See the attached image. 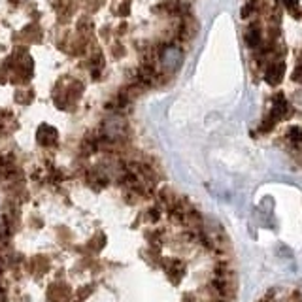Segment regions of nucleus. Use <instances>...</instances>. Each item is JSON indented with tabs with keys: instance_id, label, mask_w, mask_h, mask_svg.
Here are the masks:
<instances>
[{
	"instance_id": "nucleus-1",
	"label": "nucleus",
	"mask_w": 302,
	"mask_h": 302,
	"mask_svg": "<svg viewBox=\"0 0 302 302\" xmlns=\"http://www.w3.org/2000/svg\"><path fill=\"white\" fill-rule=\"evenodd\" d=\"M180 63H181V51L178 49V47H168V49L163 53L164 68L174 70V68H178V66H180Z\"/></svg>"
},
{
	"instance_id": "nucleus-2",
	"label": "nucleus",
	"mask_w": 302,
	"mask_h": 302,
	"mask_svg": "<svg viewBox=\"0 0 302 302\" xmlns=\"http://www.w3.org/2000/svg\"><path fill=\"white\" fill-rule=\"evenodd\" d=\"M57 140V130L51 127H42L40 133H38V142L40 144H51Z\"/></svg>"
},
{
	"instance_id": "nucleus-3",
	"label": "nucleus",
	"mask_w": 302,
	"mask_h": 302,
	"mask_svg": "<svg viewBox=\"0 0 302 302\" xmlns=\"http://www.w3.org/2000/svg\"><path fill=\"white\" fill-rule=\"evenodd\" d=\"M106 128H108V134H110L111 138H116L123 130V119L121 117H111L110 121L106 123Z\"/></svg>"
},
{
	"instance_id": "nucleus-4",
	"label": "nucleus",
	"mask_w": 302,
	"mask_h": 302,
	"mask_svg": "<svg viewBox=\"0 0 302 302\" xmlns=\"http://www.w3.org/2000/svg\"><path fill=\"white\" fill-rule=\"evenodd\" d=\"M248 38H250L248 42H250L251 46H253V44L257 42V32H255V30H250V32H248Z\"/></svg>"
},
{
	"instance_id": "nucleus-5",
	"label": "nucleus",
	"mask_w": 302,
	"mask_h": 302,
	"mask_svg": "<svg viewBox=\"0 0 302 302\" xmlns=\"http://www.w3.org/2000/svg\"><path fill=\"white\" fill-rule=\"evenodd\" d=\"M0 302H6V295H4V287H2V281H0Z\"/></svg>"
}]
</instances>
